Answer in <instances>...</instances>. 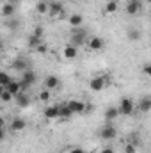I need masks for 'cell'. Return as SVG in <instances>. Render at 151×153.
<instances>
[{
	"label": "cell",
	"mask_w": 151,
	"mask_h": 153,
	"mask_svg": "<svg viewBox=\"0 0 151 153\" xmlns=\"http://www.w3.org/2000/svg\"><path fill=\"white\" fill-rule=\"evenodd\" d=\"M117 111H119V114H123V116L133 114V111H135V103H133V100H132V98H121Z\"/></svg>",
	"instance_id": "obj_1"
},
{
	"label": "cell",
	"mask_w": 151,
	"mask_h": 153,
	"mask_svg": "<svg viewBox=\"0 0 151 153\" xmlns=\"http://www.w3.org/2000/svg\"><path fill=\"white\" fill-rule=\"evenodd\" d=\"M85 34H87V32H85L84 29L76 27L75 30H73V34H71V43H70V45H73V46H76V48H78V46L85 41Z\"/></svg>",
	"instance_id": "obj_2"
},
{
	"label": "cell",
	"mask_w": 151,
	"mask_h": 153,
	"mask_svg": "<svg viewBox=\"0 0 151 153\" xmlns=\"http://www.w3.org/2000/svg\"><path fill=\"white\" fill-rule=\"evenodd\" d=\"M62 4L61 2H57V0H52V2H48V14L52 16V18H57V16H61L62 14Z\"/></svg>",
	"instance_id": "obj_3"
},
{
	"label": "cell",
	"mask_w": 151,
	"mask_h": 153,
	"mask_svg": "<svg viewBox=\"0 0 151 153\" xmlns=\"http://www.w3.org/2000/svg\"><path fill=\"white\" fill-rule=\"evenodd\" d=\"M66 105H68V109H70L73 114H84V112H85V103L80 102V100H70Z\"/></svg>",
	"instance_id": "obj_4"
},
{
	"label": "cell",
	"mask_w": 151,
	"mask_h": 153,
	"mask_svg": "<svg viewBox=\"0 0 151 153\" xmlns=\"http://www.w3.org/2000/svg\"><path fill=\"white\" fill-rule=\"evenodd\" d=\"M105 78L103 76H94L91 82H89V87L94 91V93H100V91H103V87H105Z\"/></svg>",
	"instance_id": "obj_5"
},
{
	"label": "cell",
	"mask_w": 151,
	"mask_h": 153,
	"mask_svg": "<svg viewBox=\"0 0 151 153\" xmlns=\"http://www.w3.org/2000/svg\"><path fill=\"white\" fill-rule=\"evenodd\" d=\"M14 98H16V103H18L21 109H25V107H29V105H30V98H29V94H27L25 91H20Z\"/></svg>",
	"instance_id": "obj_6"
},
{
	"label": "cell",
	"mask_w": 151,
	"mask_h": 153,
	"mask_svg": "<svg viewBox=\"0 0 151 153\" xmlns=\"http://www.w3.org/2000/svg\"><path fill=\"white\" fill-rule=\"evenodd\" d=\"M141 7H142L141 0H130V2H126V13L128 14H137L141 11Z\"/></svg>",
	"instance_id": "obj_7"
},
{
	"label": "cell",
	"mask_w": 151,
	"mask_h": 153,
	"mask_svg": "<svg viewBox=\"0 0 151 153\" xmlns=\"http://www.w3.org/2000/svg\"><path fill=\"white\" fill-rule=\"evenodd\" d=\"M25 126H27V121H25L23 117H14V119L11 121V130H13V132H21Z\"/></svg>",
	"instance_id": "obj_8"
},
{
	"label": "cell",
	"mask_w": 151,
	"mask_h": 153,
	"mask_svg": "<svg viewBox=\"0 0 151 153\" xmlns=\"http://www.w3.org/2000/svg\"><path fill=\"white\" fill-rule=\"evenodd\" d=\"M100 135H101V139H114L117 135V132H115V128H114L112 125H107V126L101 128Z\"/></svg>",
	"instance_id": "obj_9"
},
{
	"label": "cell",
	"mask_w": 151,
	"mask_h": 153,
	"mask_svg": "<svg viewBox=\"0 0 151 153\" xmlns=\"http://www.w3.org/2000/svg\"><path fill=\"white\" fill-rule=\"evenodd\" d=\"M43 114L46 119H57L59 117V105H48Z\"/></svg>",
	"instance_id": "obj_10"
},
{
	"label": "cell",
	"mask_w": 151,
	"mask_h": 153,
	"mask_svg": "<svg viewBox=\"0 0 151 153\" xmlns=\"http://www.w3.org/2000/svg\"><path fill=\"white\" fill-rule=\"evenodd\" d=\"M59 76H55V75H50V76H46V80H44V87L48 89V91H53V89H57L59 87Z\"/></svg>",
	"instance_id": "obj_11"
},
{
	"label": "cell",
	"mask_w": 151,
	"mask_h": 153,
	"mask_svg": "<svg viewBox=\"0 0 151 153\" xmlns=\"http://www.w3.org/2000/svg\"><path fill=\"white\" fill-rule=\"evenodd\" d=\"M21 82H25L27 85H32L34 82H36V73L32 71V70H25V71H21Z\"/></svg>",
	"instance_id": "obj_12"
},
{
	"label": "cell",
	"mask_w": 151,
	"mask_h": 153,
	"mask_svg": "<svg viewBox=\"0 0 151 153\" xmlns=\"http://www.w3.org/2000/svg\"><path fill=\"white\" fill-rule=\"evenodd\" d=\"M68 22H70V25H71L73 29L82 27V23H84V16H82V14H78V13H75V14H71V16L68 18Z\"/></svg>",
	"instance_id": "obj_13"
},
{
	"label": "cell",
	"mask_w": 151,
	"mask_h": 153,
	"mask_svg": "<svg viewBox=\"0 0 151 153\" xmlns=\"http://www.w3.org/2000/svg\"><path fill=\"white\" fill-rule=\"evenodd\" d=\"M5 91H9L13 96H16V94L21 91V85H20V82H16V80H11V82L5 85Z\"/></svg>",
	"instance_id": "obj_14"
},
{
	"label": "cell",
	"mask_w": 151,
	"mask_h": 153,
	"mask_svg": "<svg viewBox=\"0 0 151 153\" xmlns=\"http://www.w3.org/2000/svg\"><path fill=\"white\" fill-rule=\"evenodd\" d=\"M62 55H64V59H75L76 57V46L66 45V46L62 48Z\"/></svg>",
	"instance_id": "obj_15"
},
{
	"label": "cell",
	"mask_w": 151,
	"mask_h": 153,
	"mask_svg": "<svg viewBox=\"0 0 151 153\" xmlns=\"http://www.w3.org/2000/svg\"><path fill=\"white\" fill-rule=\"evenodd\" d=\"M71 116H73V112L68 109L66 103H61V105H59V117H61V119H71Z\"/></svg>",
	"instance_id": "obj_16"
},
{
	"label": "cell",
	"mask_w": 151,
	"mask_h": 153,
	"mask_svg": "<svg viewBox=\"0 0 151 153\" xmlns=\"http://www.w3.org/2000/svg\"><path fill=\"white\" fill-rule=\"evenodd\" d=\"M89 48H91V50H94V52L101 50V48H103V39H101V38H93L91 41H89Z\"/></svg>",
	"instance_id": "obj_17"
},
{
	"label": "cell",
	"mask_w": 151,
	"mask_h": 153,
	"mask_svg": "<svg viewBox=\"0 0 151 153\" xmlns=\"http://www.w3.org/2000/svg\"><path fill=\"white\" fill-rule=\"evenodd\" d=\"M14 11H16V7L11 5V4H7V2L2 5V16H5V18H11L14 14Z\"/></svg>",
	"instance_id": "obj_18"
},
{
	"label": "cell",
	"mask_w": 151,
	"mask_h": 153,
	"mask_svg": "<svg viewBox=\"0 0 151 153\" xmlns=\"http://www.w3.org/2000/svg\"><path fill=\"white\" fill-rule=\"evenodd\" d=\"M27 66H29V64H27L25 59H16V61L13 62V68H14L16 71H25V70H29Z\"/></svg>",
	"instance_id": "obj_19"
},
{
	"label": "cell",
	"mask_w": 151,
	"mask_h": 153,
	"mask_svg": "<svg viewBox=\"0 0 151 153\" xmlns=\"http://www.w3.org/2000/svg\"><path fill=\"white\" fill-rule=\"evenodd\" d=\"M139 109H141L142 112H148V111H150L151 109V98L150 96H144V98L139 102Z\"/></svg>",
	"instance_id": "obj_20"
},
{
	"label": "cell",
	"mask_w": 151,
	"mask_h": 153,
	"mask_svg": "<svg viewBox=\"0 0 151 153\" xmlns=\"http://www.w3.org/2000/svg\"><path fill=\"white\" fill-rule=\"evenodd\" d=\"M119 116V111H117V107H109L107 111H105V119L107 121H110V119H115Z\"/></svg>",
	"instance_id": "obj_21"
},
{
	"label": "cell",
	"mask_w": 151,
	"mask_h": 153,
	"mask_svg": "<svg viewBox=\"0 0 151 153\" xmlns=\"http://www.w3.org/2000/svg\"><path fill=\"white\" fill-rule=\"evenodd\" d=\"M36 11H38L39 14H48V2L39 0L38 4H36Z\"/></svg>",
	"instance_id": "obj_22"
},
{
	"label": "cell",
	"mask_w": 151,
	"mask_h": 153,
	"mask_svg": "<svg viewBox=\"0 0 151 153\" xmlns=\"http://www.w3.org/2000/svg\"><path fill=\"white\" fill-rule=\"evenodd\" d=\"M117 11V0H112V2H107V5H105V13L107 14H112Z\"/></svg>",
	"instance_id": "obj_23"
},
{
	"label": "cell",
	"mask_w": 151,
	"mask_h": 153,
	"mask_svg": "<svg viewBox=\"0 0 151 153\" xmlns=\"http://www.w3.org/2000/svg\"><path fill=\"white\" fill-rule=\"evenodd\" d=\"M11 80H13V78L9 76V73H5V71H0V85H2V87H5V85L11 82Z\"/></svg>",
	"instance_id": "obj_24"
},
{
	"label": "cell",
	"mask_w": 151,
	"mask_h": 153,
	"mask_svg": "<svg viewBox=\"0 0 151 153\" xmlns=\"http://www.w3.org/2000/svg\"><path fill=\"white\" fill-rule=\"evenodd\" d=\"M128 38L132 39V41H139V39H141V30L130 29V30H128Z\"/></svg>",
	"instance_id": "obj_25"
},
{
	"label": "cell",
	"mask_w": 151,
	"mask_h": 153,
	"mask_svg": "<svg viewBox=\"0 0 151 153\" xmlns=\"http://www.w3.org/2000/svg\"><path fill=\"white\" fill-rule=\"evenodd\" d=\"M13 98H14V96H13V94H11L9 91H5V87H4V91H2V96H0V100H2V102H5V103H9V102H11Z\"/></svg>",
	"instance_id": "obj_26"
},
{
	"label": "cell",
	"mask_w": 151,
	"mask_h": 153,
	"mask_svg": "<svg viewBox=\"0 0 151 153\" xmlns=\"http://www.w3.org/2000/svg\"><path fill=\"white\" fill-rule=\"evenodd\" d=\"M38 45H41V38H36V36H30V39H29V46H30V48H36Z\"/></svg>",
	"instance_id": "obj_27"
},
{
	"label": "cell",
	"mask_w": 151,
	"mask_h": 153,
	"mask_svg": "<svg viewBox=\"0 0 151 153\" xmlns=\"http://www.w3.org/2000/svg\"><path fill=\"white\" fill-rule=\"evenodd\" d=\"M39 100H41V102H48V100H50V91H48V89L41 91V93H39Z\"/></svg>",
	"instance_id": "obj_28"
},
{
	"label": "cell",
	"mask_w": 151,
	"mask_h": 153,
	"mask_svg": "<svg viewBox=\"0 0 151 153\" xmlns=\"http://www.w3.org/2000/svg\"><path fill=\"white\" fill-rule=\"evenodd\" d=\"M124 153H137V144L128 143V144H126V148H124Z\"/></svg>",
	"instance_id": "obj_29"
},
{
	"label": "cell",
	"mask_w": 151,
	"mask_h": 153,
	"mask_svg": "<svg viewBox=\"0 0 151 153\" xmlns=\"http://www.w3.org/2000/svg\"><path fill=\"white\" fill-rule=\"evenodd\" d=\"M142 73H144L146 76L151 75V64H150V62H146V64H144V68H142Z\"/></svg>",
	"instance_id": "obj_30"
},
{
	"label": "cell",
	"mask_w": 151,
	"mask_h": 153,
	"mask_svg": "<svg viewBox=\"0 0 151 153\" xmlns=\"http://www.w3.org/2000/svg\"><path fill=\"white\" fill-rule=\"evenodd\" d=\"M5 25H7V29H11V30H16V27H18V23H16V22H13V20H9Z\"/></svg>",
	"instance_id": "obj_31"
},
{
	"label": "cell",
	"mask_w": 151,
	"mask_h": 153,
	"mask_svg": "<svg viewBox=\"0 0 151 153\" xmlns=\"http://www.w3.org/2000/svg\"><path fill=\"white\" fill-rule=\"evenodd\" d=\"M32 36H36V38H43V27H36Z\"/></svg>",
	"instance_id": "obj_32"
},
{
	"label": "cell",
	"mask_w": 151,
	"mask_h": 153,
	"mask_svg": "<svg viewBox=\"0 0 151 153\" xmlns=\"http://www.w3.org/2000/svg\"><path fill=\"white\" fill-rule=\"evenodd\" d=\"M34 50H38L39 53H44V52H46V45H44V43H41V45H38V46L34 48Z\"/></svg>",
	"instance_id": "obj_33"
},
{
	"label": "cell",
	"mask_w": 151,
	"mask_h": 153,
	"mask_svg": "<svg viewBox=\"0 0 151 153\" xmlns=\"http://www.w3.org/2000/svg\"><path fill=\"white\" fill-rule=\"evenodd\" d=\"M68 153H84V150H82V148H71Z\"/></svg>",
	"instance_id": "obj_34"
},
{
	"label": "cell",
	"mask_w": 151,
	"mask_h": 153,
	"mask_svg": "<svg viewBox=\"0 0 151 153\" xmlns=\"http://www.w3.org/2000/svg\"><path fill=\"white\" fill-rule=\"evenodd\" d=\"M20 2H21V0H7V4H11V5H14V7H16Z\"/></svg>",
	"instance_id": "obj_35"
},
{
	"label": "cell",
	"mask_w": 151,
	"mask_h": 153,
	"mask_svg": "<svg viewBox=\"0 0 151 153\" xmlns=\"http://www.w3.org/2000/svg\"><path fill=\"white\" fill-rule=\"evenodd\" d=\"M100 153H115V152H114L112 148H103V150H101Z\"/></svg>",
	"instance_id": "obj_36"
},
{
	"label": "cell",
	"mask_w": 151,
	"mask_h": 153,
	"mask_svg": "<svg viewBox=\"0 0 151 153\" xmlns=\"http://www.w3.org/2000/svg\"><path fill=\"white\" fill-rule=\"evenodd\" d=\"M4 137H5V130L0 128V141H4Z\"/></svg>",
	"instance_id": "obj_37"
},
{
	"label": "cell",
	"mask_w": 151,
	"mask_h": 153,
	"mask_svg": "<svg viewBox=\"0 0 151 153\" xmlns=\"http://www.w3.org/2000/svg\"><path fill=\"white\" fill-rule=\"evenodd\" d=\"M4 126H5V121H4V117L0 116V128H4Z\"/></svg>",
	"instance_id": "obj_38"
},
{
	"label": "cell",
	"mask_w": 151,
	"mask_h": 153,
	"mask_svg": "<svg viewBox=\"0 0 151 153\" xmlns=\"http://www.w3.org/2000/svg\"><path fill=\"white\" fill-rule=\"evenodd\" d=\"M2 48H4V43H2V39H0V50H2Z\"/></svg>",
	"instance_id": "obj_39"
},
{
	"label": "cell",
	"mask_w": 151,
	"mask_h": 153,
	"mask_svg": "<svg viewBox=\"0 0 151 153\" xmlns=\"http://www.w3.org/2000/svg\"><path fill=\"white\" fill-rule=\"evenodd\" d=\"M2 91H4V87H2V85H0V96H2Z\"/></svg>",
	"instance_id": "obj_40"
},
{
	"label": "cell",
	"mask_w": 151,
	"mask_h": 153,
	"mask_svg": "<svg viewBox=\"0 0 151 153\" xmlns=\"http://www.w3.org/2000/svg\"><path fill=\"white\" fill-rule=\"evenodd\" d=\"M144 2H146V4H150V2H151V0H144Z\"/></svg>",
	"instance_id": "obj_41"
},
{
	"label": "cell",
	"mask_w": 151,
	"mask_h": 153,
	"mask_svg": "<svg viewBox=\"0 0 151 153\" xmlns=\"http://www.w3.org/2000/svg\"><path fill=\"white\" fill-rule=\"evenodd\" d=\"M105 2H112V0H105Z\"/></svg>",
	"instance_id": "obj_42"
},
{
	"label": "cell",
	"mask_w": 151,
	"mask_h": 153,
	"mask_svg": "<svg viewBox=\"0 0 151 153\" xmlns=\"http://www.w3.org/2000/svg\"><path fill=\"white\" fill-rule=\"evenodd\" d=\"M126 2H130V0H126Z\"/></svg>",
	"instance_id": "obj_43"
}]
</instances>
